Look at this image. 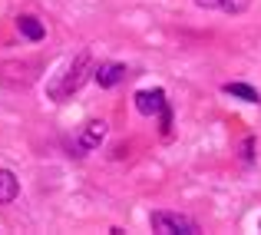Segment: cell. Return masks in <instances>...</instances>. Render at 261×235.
I'll return each instance as SVG.
<instances>
[{"instance_id":"obj_1","label":"cell","mask_w":261,"mask_h":235,"mask_svg":"<svg viewBox=\"0 0 261 235\" xmlns=\"http://www.w3.org/2000/svg\"><path fill=\"white\" fill-rule=\"evenodd\" d=\"M89 73H96V66H93V57H89V50H80V53H76V60H73V63L66 66L63 80H60V83H53V86H50V93L57 96V100H66L70 93H76V89L83 86Z\"/></svg>"},{"instance_id":"obj_8","label":"cell","mask_w":261,"mask_h":235,"mask_svg":"<svg viewBox=\"0 0 261 235\" xmlns=\"http://www.w3.org/2000/svg\"><path fill=\"white\" fill-rule=\"evenodd\" d=\"M225 93L238 96V100H245V103H261V93L255 86H248V83H225Z\"/></svg>"},{"instance_id":"obj_4","label":"cell","mask_w":261,"mask_h":235,"mask_svg":"<svg viewBox=\"0 0 261 235\" xmlns=\"http://www.w3.org/2000/svg\"><path fill=\"white\" fill-rule=\"evenodd\" d=\"M102 139H106V123H102V120L86 123V126H83V133H80V139H76V156L93 153V149L99 146Z\"/></svg>"},{"instance_id":"obj_3","label":"cell","mask_w":261,"mask_h":235,"mask_svg":"<svg viewBox=\"0 0 261 235\" xmlns=\"http://www.w3.org/2000/svg\"><path fill=\"white\" fill-rule=\"evenodd\" d=\"M136 109L142 116H162L169 109V100H166L162 89H139L136 93Z\"/></svg>"},{"instance_id":"obj_2","label":"cell","mask_w":261,"mask_h":235,"mask_svg":"<svg viewBox=\"0 0 261 235\" xmlns=\"http://www.w3.org/2000/svg\"><path fill=\"white\" fill-rule=\"evenodd\" d=\"M149 225H152V232H162V235H198L202 229H198L195 219L189 216H178V212H152L149 216Z\"/></svg>"},{"instance_id":"obj_5","label":"cell","mask_w":261,"mask_h":235,"mask_svg":"<svg viewBox=\"0 0 261 235\" xmlns=\"http://www.w3.org/2000/svg\"><path fill=\"white\" fill-rule=\"evenodd\" d=\"M126 73L129 70L122 63H99V66H96V73H93V80L99 83L102 89H113V86H119V83L126 80Z\"/></svg>"},{"instance_id":"obj_7","label":"cell","mask_w":261,"mask_h":235,"mask_svg":"<svg viewBox=\"0 0 261 235\" xmlns=\"http://www.w3.org/2000/svg\"><path fill=\"white\" fill-rule=\"evenodd\" d=\"M20 196V182L10 169H0V205H10Z\"/></svg>"},{"instance_id":"obj_6","label":"cell","mask_w":261,"mask_h":235,"mask_svg":"<svg viewBox=\"0 0 261 235\" xmlns=\"http://www.w3.org/2000/svg\"><path fill=\"white\" fill-rule=\"evenodd\" d=\"M17 30H20V37H27L30 43H40V40L46 37V27L40 24L37 17H30V13H23V17H17Z\"/></svg>"},{"instance_id":"obj_10","label":"cell","mask_w":261,"mask_h":235,"mask_svg":"<svg viewBox=\"0 0 261 235\" xmlns=\"http://www.w3.org/2000/svg\"><path fill=\"white\" fill-rule=\"evenodd\" d=\"M198 7H202V10H212V7H218V0H195Z\"/></svg>"},{"instance_id":"obj_9","label":"cell","mask_w":261,"mask_h":235,"mask_svg":"<svg viewBox=\"0 0 261 235\" xmlns=\"http://www.w3.org/2000/svg\"><path fill=\"white\" fill-rule=\"evenodd\" d=\"M218 7L225 13H242V10H248V0H218Z\"/></svg>"}]
</instances>
